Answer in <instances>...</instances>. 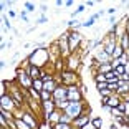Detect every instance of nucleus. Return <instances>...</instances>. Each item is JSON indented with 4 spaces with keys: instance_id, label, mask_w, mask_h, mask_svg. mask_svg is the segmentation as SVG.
<instances>
[{
    "instance_id": "obj_2",
    "label": "nucleus",
    "mask_w": 129,
    "mask_h": 129,
    "mask_svg": "<svg viewBox=\"0 0 129 129\" xmlns=\"http://www.w3.org/2000/svg\"><path fill=\"white\" fill-rule=\"evenodd\" d=\"M79 99V93L78 89H74V88H69L68 89V101H78Z\"/></svg>"
},
{
    "instance_id": "obj_27",
    "label": "nucleus",
    "mask_w": 129,
    "mask_h": 129,
    "mask_svg": "<svg viewBox=\"0 0 129 129\" xmlns=\"http://www.w3.org/2000/svg\"><path fill=\"white\" fill-rule=\"evenodd\" d=\"M121 79H124V81H128V79H129V76H128V74H121Z\"/></svg>"
},
{
    "instance_id": "obj_16",
    "label": "nucleus",
    "mask_w": 129,
    "mask_h": 129,
    "mask_svg": "<svg viewBox=\"0 0 129 129\" xmlns=\"http://www.w3.org/2000/svg\"><path fill=\"white\" fill-rule=\"evenodd\" d=\"M106 88H108V84L106 83H99V84H98V89H99V93H103V91H106Z\"/></svg>"
},
{
    "instance_id": "obj_7",
    "label": "nucleus",
    "mask_w": 129,
    "mask_h": 129,
    "mask_svg": "<svg viewBox=\"0 0 129 129\" xmlns=\"http://www.w3.org/2000/svg\"><path fill=\"white\" fill-rule=\"evenodd\" d=\"M79 42V35H71V45H69V50H73L74 45H78Z\"/></svg>"
},
{
    "instance_id": "obj_24",
    "label": "nucleus",
    "mask_w": 129,
    "mask_h": 129,
    "mask_svg": "<svg viewBox=\"0 0 129 129\" xmlns=\"http://www.w3.org/2000/svg\"><path fill=\"white\" fill-rule=\"evenodd\" d=\"M93 23H94V18H89V20H88L86 23H83V25H84V27H91Z\"/></svg>"
},
{
    "instance_id": "obj_10",
    "label": "nucleus",
    "mask_w": 129,
    "mask_h": 129,
    "mask_svg": "<svg viewBox=\"0 0 129 129\" xmlns=\"http://www.w3.org/2000/svg\"><path fill=\"white\" fill-rule=\"evenodd\" d=\"M113 55H114L116 58H119V56L124 55V51H123V48H114V53H113Z\"/></svg>"
},
{
    "instance_id": "obj_12",
    "label": "nucleus",
    "mask_w": 129,
    "mask_h": 129,
    "mask_svg": "<svg viewBox=\"0 0 129 129\" xmlns=\"http://www.w3.org/2000/svg\"><path fill=\"white\" fill-rule=\"evenodd\" d=\"M129 45V40H128V35H123V50H126Z\"/></svg>"
},
{
    "instance_id": "obj_21",
    "label": "nucleus",
    "mask_w": 129,
    "mask_h": 129,
    "mask_svg": "<svg viewBox=\"0 0 129 129\" xmlns=\"http://www.w3.org/2000/svg\"><path fill=\"white\" fill-rule=\"evenodd\" d=\"M101 71H103V73H109V71H111V68L108 66V64H104V66L101 64Z\"/></svg>"
},
{
    "instance_id": "obj_28",
    "label": "nucleus",
    "mask_w": 129,
    "mask_h": 129,
    "mask_svg": "<svg viewBox=\"0 0 129 129\" xmlns=\"http://www.w3.org/2000/svg\"><path fill=\"white\" fill-rule=\"evenodd\" d=\"M118 108H119V111H124L126 109V106H124V104H121V103H119V106H118Z\"/></svg>"
},
{
    "instance_id": "obj_6",
    "label": "nucleus",
    "mask_w": 129,
    "mask_h": 129,
    "mask_svg": "<svg viewBox=\"0 0 129 129\" xmlns=\"http://www.w3.org/2000/svg\"><path fill=\"white\" fill-rule=\"evenodd\" d=\"M18 74H20V81H22L25 86H30V81H28V78H27V73H25V71H23V73L20 71Z\"/></svg>"
},
{
    "instance_id": "obj_1",
    "label": "nucleus",
    "mask_w": 129,
    "mask_h": 129,
    "mask_svg": "<svg viewBox=\"0 0 129 129\" xmlns=\"http://www.w3.org/2000/svg\"><path fill=\"white\" fill-rule=\"evenodd\" d=\"M66 113H68V116H78L79 113H81V104L79 103H76V101H69V104H68V108H66Z\"/></svg>"
},
{
    "instance_id": "obj_23",
    "label": "nucleus",
    "mask_w": 129,
    "mask_h": 129,
    "mask_svg": "<svg viewBox=\"0 0 129 129\" xmlns=\"http://www.w3.org/2000/svg\"><path fill=\"white\" fill-rule=\"evenodd\" d=\"M88 121H89V119H88L86 116H84V118H81V119H78V121H76V123H78V124L81 126V124H84V123H88Z\"/></svg>"
},
{
    "instance_id": "obj_22",
    "label": "nucleus",
    "mask_w": 129,
    "mask_h": 129,
    "mask_svg": "<svg viewBox=\"0 0 129 129\" xmlns=\"http://www.w3.org/2000/svg\"><path fill=\"white\" fill-rule=\"evenodd\" d=\"M68 121H69V116L68 114H66V116H61V118H60V123H64V124H66Z\"/></svg>"
},
{
    "instance_id": "obj_30",
    "label": "nucleus",
    "mask_w": 129,
    "mask_h": 129,
    "mask_svg": "<svg viewBox=\"0 0 129 129\" xmlns=\"http://www.w3.org/2000/svg\"><path fill=\"white\" fill-rule=\"evenodd\" d=\"M45 22H46V18H45V17H42V18L38 20V23H45Z\"/></svg>"
},
{
    "instance_id": "obj_20",
    "label": "nucleus",
    "mask_w": 129,
    "mask_h": 129,
    "mask_svg": "<svg viewBox=\"0 0 129 129\" xmlns=\"http://www.w3.org/2000/svg\"><path fill=\"white\" fill-rule=\"evenodd\" d=\"M93 126H94V128H101V119H94V121H93Z\"/></svg>"
},
{
    "instance_id": "obj_3",
    "label": "nucleus",
    "mask_w": 129,
    "mask_h": 129,
    "mask_svg": "<svg viewBox=\"0 0 129 129\" xmlns=\"http://www.w3.org/2000/svg\"><path fill=\"white\" fill-rule=\"evenodd\" d=\"M12 98H8V96H3L2 98V109H5V108H12Z\"/></svg>"
},
{
    "instance_id": "obj_29",
    "label": "nucleus",
    "mask_w": 129,
    "mask_h": 129,
    "mask_svg": "<svg viewBox=\"0 0 129 129\" xmlns=\"http://www.w3.org/2000/svg\"><path fill=\"white\" fill-rule=\"evenodd\" d=\"M83 129H94V126H93V124H88V126H84Z\"/></svg>"
},
{
    "instance_id": "obj_18",
    "label": "nucleus",
    "mask_w": 129,
    "mask_h": 129,
    "mask_svg": "<svg viewBox=\"0 0 129 129\" xmlns=\"http://www.w3.org/2000/svg\"><path fill=\"white\" fill-rule=\"evenodd\" d=\"M42 98H43V101H48V98H50V93L43 89V93H42Z\"/></svg>"
},
{
    "instance_id": "obj_8",
    "label": "nucleus",
    "mask_w": 129,
    "mask_h": 129,
    "mask_svg": "<svg viewBox=\"0 0 129 129\" xmlns=\"http://www.w3.org/2000/svg\"><path fill=\"white\" fill-rule=\"evenodd\" d=\"M43 86H45V84H43L42 79H35V81H33V88H37L40 91H43Z\"/></svg>"
},
{
    "instance_id": "obj_4",
    "label": "nucleus",
    "mask_w": 129,
    "mask_h": 129,
    "mask_svg": "<svg viewBox=\"0 0 129 129\" xmlns=\"http://www.w3.org/2000/svg\"><path fill=\"white\" fill-rule=\"evenodd\" d=\"M30 76H32L33 79H38V76H40V69H38L35 64H33L32 68H30Z\"/></svg>"
},
{
    "instance_id": "obj_19",
    "label": "nucleus",
    "mask_w": 129,
    "mask_h": 129,
    "mask_svg": "<svg viewBox=\"0 0 129 129\" xmlns=\"http://www.w3.org/2000/svg\"><path fill=\"white\" fill-rule=\"evenodd\" d=\"M81 12H84V7H83V5H79V7H78V10H76V12L73 13V17H76V15L81 13Z\"/></svg>"
},
{
    "instance_id": "obj_25",
    "label": "nucleus",
    "mask_w": 129,
    "mask_h": 129,
    "mask_svg": "<svg viewBox=\"0 0 129 129\" xmlns=\"http://www.w3.org/2000/svg\"><path fill=\"white\" fill-rule=\"evenodd\" d=\"M25 8H27V10H28V12H32V10H33V8H35V7H33V5H32V3H25Z\"/></svg>"
},
{
    "instance_id": "obj_13",
    "label": "nucleus",
    "mask_w": 129,
    "mask_h": 129,
    "mask_svg": "<svg viewBox=\"0 0 129 129\" xmlns=\"http://www.w3.org/2000/svg\"><path fill=\"white\" fill-rule=\"evenodd\" d=\"M108 104H109V106H119V101H118V99H114V98H109Z\"/></svg>"
},
{
    "instance_id": "obj_14",
    "label": "nucleus",
    "mask_w": 129,
    "mask_h": 129,
    "mask_svg": "<svg viewBox=\"0 0 129 129\" xmlns=\"http://www.w3.org/2000/svg\"><path fill=\"white\" fill-rule=\"evenodd\" d=\"M17 126H18V128L20 129H30V126H27V124H25V123H23V121H17Z\"/></svg>"
},
{
    "instance_id": "obj_15",
    "label": "nucleus",
    "mask_w": 129,
    "mask_h": 129,
    "mask_svg": "<svg viewBox=\"0 0 129 129\" xmlns=\"http://www.w3.org/2000/svg\"><path fill=\"white\" fill-rule=\"evenodd\" d=\"M98 58H99V60H108V58H109V55H108L106 51H103V53H99V55H98Z\"/></svg>"
},
{
    "instance_id": "obj_9",
    "label": "nucleus",
    "mask_w": 129,
    "mask_h": 129,
    "mask_svg": "<svg viewBox=\"0 0 129 129\" xmlns=\"http://www.w3.org/2000/svg\"><path fill=\"white\" fill-rule=\"evenodd\" d=\"M114 71H116V74H124V71H126V68L123 66V64H118L114 68Z\"/></svg>"
},
{
    "instance_id": "obj_5",
    "label": "nucleus",
    "mask_w": 129,
    "mask_h": 129,
    "mask_svg": "<svg viewBox=\"0 0 129 129\" xmlns=\"http://www.w3.org/2000/svg\"><path fill=\"white\" fill-rule=\"evenodd\" d=\"M43 89H45V91H48V93H51V91L55 93V89H56V88H55V83H53V81H50V83L46 81L45 86H43Z\"/></svg>"
},
{
    "instance_id": "obj_11",
    "label": "nucleus",
    "mask_w": 129,
    "mask_h": 129,
    "mask_svg": "<svg viewBox=\"0 0 129 129\" xmlns=\"http://www.w3.org/2000/svg\"><path fill=\"white\" fill-rule=\"evenodd\" d=\"M43 104H45V109H46V113H50V111L53 109V103H51V101H45Z\"/></svg>"
},
{
    "instance_id": "obj_26",
    "label": "nucleus",
    "mask_w": 129,
    "mask_h": 129,
    "mask_svg": "<svg viewBox=\"0 0 129 129\" xmlns=\"http://www.w3.org/2000/svg\"><path fill=\"white\" fill-rule=\"evenodd\" d=\"M23 118H25V119H27L28 123H30V126H35V123H33V121L30 119V116H28V114H25V116H23Z\"/></svg>"
},
{
    "instance_id": "obj_31",
    "label": "nucleus",
    "mask_w": 129,
    "mask_h": 129,
    "mask_svg": "<svg viewBox=\"0 0 129 129\" xmlns=\"http://www.w3.org/2000/svg\"><path fill=\"white\" fill-rule=\"evenodd\" d=\"M111 129H118V128H116V126H114V124H113V126H111Z\"/></svg>"
},
{
    "instance_id": "obj_17",
    "label": "nucleus",
    "mask_w": 129,
    "mask_h": 129,
    "mask_svg": "<svg viewBox=\"0 0 129 129\" xmlns=\"http://www.w3.org/2000/svg\"><path fill=\"white\" fill-rule=\"evenodd\" d=\"M55 129H69V126H68V124H63V123H60V124L55 126Z\"/></svg>"
}]
</instances>
